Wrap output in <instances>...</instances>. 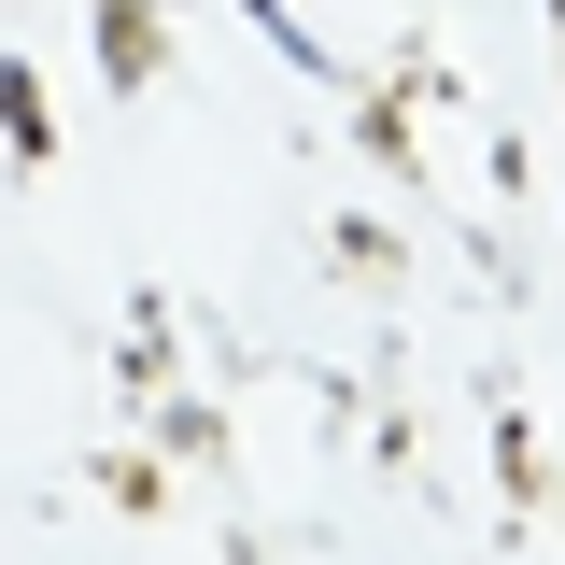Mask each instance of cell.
I'll return each mask as SVG.
<instances>
[{
  "label": "cell",
  "instance_id": "6da1fadb",
  "mask_svg": "<svg viewBox=\"0 0 565 565\" xmlns=\"http://www.w3.org/2000/svg\"><path fill=\"white\" fill-rule=\"evenodd\" d=\"M99 71L141 99V85L170 71V0H99Z\"/></svg>",
  "mask_w": 565,
  "mask_h": 565
},
{
  "label": "cell",
  "instance_id": "7a4b0ae2",
  "mask_svg": "<svg viewBox=\"0 0 565 565\" xmlns=\"http://www.w3.org/2000/svg\"><path fill=\"white\" fill-rule=\"evenodd\" d=\"M0 156H14V170H57V99H43L29 57H0Z\"/></svg>",
  "mask_w": 565,
  "mask_h": 565
},
{
  "label": "cell",
  "instance_id": "3957f363",
  "mask_svg": "<svg viewBox=\"0 0 565 565\" xmlns=\"http://www.w3.org/2000/svg\"><path fill=\"white\" fill-rule=\"evenodd\" d=\"M494 481H509V509H552V452L523 411H494Z\"/></svg>",
  "mask_w": 565,
  "mask_h": 565
},
{
  "label": "cell",
  "instance_id": "277c9868",
  "mask_svg": "<svg viewBox=\"0 0 565 565\" xmlns=\"http://www.w3.org/2000/svg\"><path fill=\"white\" fill-rule=\"evenodd\" d=\"M128 396H170V297H128Z\"/></svg>",
  "mask_w": 565,
  "mask_h": 565
},
{
  "label": "cell",
  "instance_id": "5b68a950",
  "mask_svg": "<svg viewBox=\"0 0 565 565\" xmlns=\"http://www.w3.org/2000/svg\"><path fill=\"white\" fill-rule=\"evenodd\" d=\"M326 255H340L353 282H396V226H367V212H340V226H326Z\"/></svg>",
  "mask_w": 565,
  "mask_h": 565
},
{
  "label": "cell",
  "instance_id": "8992f818",
  "mask_svg": "<svg viewBox=\"0 0 565 565\" xmlns=\"http://www.w3.org/2000/svg\"><path fill=\"white\" fill-rule=\"evenodd\" d=\"M99 494H128V509H170V467H156V452H99Z\"/></svg>",
  "mask_w": 565,
  "mask_h": 565
},
{
  "label": "cell",
  "instance_id": "52a82bcc",
  "mask_svg": "<svg viewBox=\"0 0 565 565\" xmlns=\"http://www.w3.org/2000/svg\"><path fill=\"white\" fill-rule=\"evenodd\" d=\"M552 29H565V0H552Z\"/></svg>",
  "mask_w": 565,
  "mask_h": 565
}]
</instances>
